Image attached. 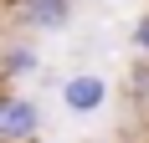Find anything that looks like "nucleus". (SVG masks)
Returning a JSON list of instances; mask_svg holds the SVG:
<instances>
[{"mask_svg":"<svg viewBox=\"0 0 149 143\" xmlns=\"http://www.w3.org/2000/svg\"><path fill=\"white\" fill-rule=\"evenodd\" d=\"M103 102H108V77H98V72H72V77L62 82V107L72 118L103 113Z\"/></svg>","mask_w":149,"mask_h":143,"instance_id":"f257e3e1","label":"nucleus"},{"mask_svg":"<svg viewBox=\"0 0 149 143\" xmlns=\"http://www.w3.org/2000/svg\"><path fill=\"white\" fill-rule=\"evenodd\" d=\"M41 133V102H31V97H5L0 102V143H31Z\"/></svg>","mask_w":149,"mask_h":143,"instance_id":"f03ea898","label":"nucleus"},{"mask_svg":"<svg viewBox=\"0 0 149 143\" xmlns=\"http://www.w3.org/2000/svg\"><path fill=\"white\" fill-rule=\"evenodd\" d=\"M21 15H26V26H36V31H67L72 0H21Z\"/></svg>","mask_w":149,"mask_h":143,"instance_id":"7ed1b4c3","label":"nucleus"},{"mask_svg":"<svg viewBox=\"0 0 149 143\" xmlns=\"http://www.w3.org/2000/svg\"><path fill=\"white\" fill-rule=\"evenodd\" d=\"M5 72H10V77H31V72H41V56H36L31 46H10V51H5Z\"/></svg>","mask_w":149,"mask_h":143,"instance_id":"20e7f679","label":"nucleus"},{"mask_svg":"<svg viewBox=\"0 0 149 143\" xmlns=\"http://www.w3.org/2000/svg\"><path fill=\"white\" fill-rule=\"evenodd\" d=\"M134 46H139V51H144V56H149V10H144V21H139V26H134Z\"/></svg>","mask_w":149,"mask_h":143,"instance_id":"39448f33","label":"nucleus"}]
</instances>
